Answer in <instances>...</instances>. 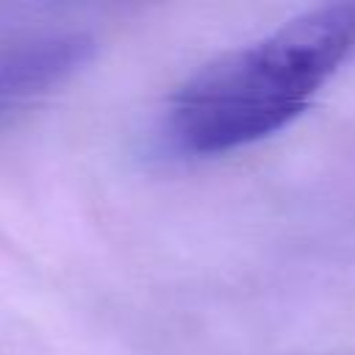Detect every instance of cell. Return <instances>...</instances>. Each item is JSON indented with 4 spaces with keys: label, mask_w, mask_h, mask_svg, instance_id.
Returning a JSON list of instances; mask_svg holds the SVG:
<instances>
[{
    "label": "cell",
    "mask_w": 355,
    "mask_h": 355,
    "mask_svg": "<svg viewBox=\"0 0 355 355\" xmlns=\"http://www.w3.org/2000/svg\"><path fill=\"white\" fill-rule=\"evenodd\" d=\"M355 50V3L316 6L191 75L161 139L186 158L225 155L291 125Z\"/></svg>",
    "instance_id": "cell-1"
},
{
    "label": "cell",
    "mask_w": 355,
    "mask_h": 355,
    "mask_svg": "<svg viewBox=\"0 0 355 355\" xmlns=\"http://www.w3.org/2000/svg\"><path fill=\"white\" fill-rule=\"evenodd\" d=\"M94 42L78 28H36L0 36V119L69 80Z\"/></svg>",
    "instance_id": "cell-2"
}]
</instances>
